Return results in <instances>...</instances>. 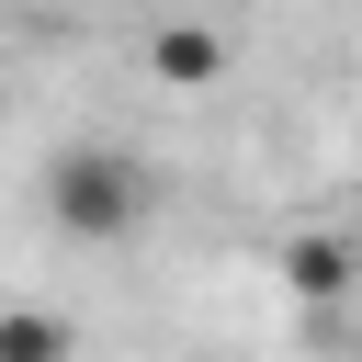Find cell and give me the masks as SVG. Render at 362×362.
I'll list each match as a JSON object with an SVG mask.
<instances>
[{
    "label": "cell",
    "mask_w": 362,
    "mask_h": 362,
    "mask_svg": "<svg viewBox=\"0 0 362 362\" xmlns=\"http://www.w3.org/2000/svg\"><path fill=\"white\" fill-rule=\"evenodd\" d=\"M45 215H57L68 238H124V226L147 215V181H136L124 147H68V158L45 170Z\"/></svg>",
    "instance_id": "1"
},
{
    "label": "cell",
    "mask_w": 362,
    "mask_h": 362,
    "mask_svg": "<svg viewBox=\"0 0 362 362\" xmlns=\"http://www.w3.org/2000/svg\"><path fill=\"white\" fill-rule=\"evenodd\" d=\"M272 272H283V294L339 305V294H351V272H362V249H351V238H283V249H272Z\"/></svg>",
    "instance_id": "2"
},
{
    "label": "cell",
    "mask_w": 362,
    "mask_h": 362,
    "mask_svg": "<svg viewBox=\"0 0 362 362\" xmlns=\"http://www.w3.org/2000/svg\"><path fill=\"white\" fill-rule=\"evenodd\" d=\"M147 68L192 90V79H215V68H226V34H215V23H158V34H147Z\"/></svg>",
    "instance_id": "3"
},
{
    "label": "cell",
    "mask_w": 362,
    "mask_h": 362,
    "mask_svg": "<svg viewBox=\"0 0 362 362\" xmlns=\"http://www.w3.org/2000/svg\"><path fill=\"white\" fill-rule=\"evenodd\" d=\"M68 351H79V328L57 305H0V362H68Z\"/></svg>",
    "instance_id": "4"
}]
</instances>
